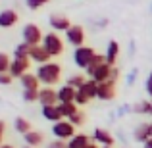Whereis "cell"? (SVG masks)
<instances>
[{"instance_id": "cell-1", "label": "cell", "mask_w": 152, "mask_h": 148, "mask_svg": "<svg viewBox=\"0 0 152 148\" xmlns=\"http://www.w3.org/2000/svg\"><path fill=\"white\" fill-rule=\"evenodd\" d=\"M35 75H37L39 83H41L42 87H52V85H56V83H60V79H62V66L56 63V62L39 66L37 71H35Z\"/></svg>"}, {"instance_id": "cell-2", "label": "cell", "mask_w": 152, "mask_h": 148, "mask_svg": "<svg viewBox=\"0 0 152 148\" xmlns=\"http://www.w3.org/2000/svg\"><path fill=\"white\" fill-rule=\"evenodd\" d=\"M21 37H23V42L33 48V46H41L42 44L45 35H42L41 27H39L37 23H27V25L23 27V31H21Z\"/></svg>"}, {"instance_id": "cell-3", "label": "cell", "mask_w": 152, "mask_h": 148, "mask_svg": "<svg viewBox=\"0 0 152 148\" xmlns=\"http://www.w3.org/2000/svg\"><path fill=\"white\" fill-rule=\"evenodd\" d=\"M42 46L50 54V58H58L64 52V41L60 39L58 33H46L45 39H42Z\"/></svg>"}, {"instance_id": "cell-4", "label": "cell", "mask_w": 152, "mask_h": 148, "mask_svg": "<svg viewBox=\"0 0 152 148\" xmlns=\"http://www.w3.org/2000/svg\"><path fill=\"white\" fill-rule=\"evenodd\" d=\"M96 56L93 46H81V48L73 50V63L79 67V69H87L93 62V58Z\"/></svg>"}, {"instance_id": "cell-5", "label": "cell", "mask_w": 152, "mask_h": 148, "mask_svg": "<svg viewBox=\"0 0 152 148\" xmlns=\"http://www.w3.org/2000/svg\"><path fill=\"white\" fill-rule=\"evenodd\" d=\"M52 135H54L58 141H71V139L75 137V127L71 125L67 119H62V121H58V123H54L52 125Z\"/></svg>"}, {"instance_id": "cell-6", "label": "cell", "mask_w": 152, "mask_h": 148, "mask_svg": "<svg viewBox=\"0 0 152 148\" xmlns=\"http://www.w3.org/2000/svg\"><path fill=\"white\" fill-rule=\"evenodd\" d=\"M66 41L69 42L75 48H81L85 46V29L81 25H71L69 29L66 31Z\"/></svg>"}, {"instance_id": "cell-7", "label": "cell", "mask_w": 152, "mask_h": 148, "mask_svg": "<svg viewBox=\"0 0 152 148\" xmlns=\"http://www.w3.org/2000/svg\"><path fill=\"white\" fill-rule=\"evenodd\" d=\"M29 67H31V60L29 58H14L12 60V66H10V71L8 73L12 75V77H18L21 79L25 73H29Z\"/></svg>"}, {"instance_id": "cell-8", "label": "cell", "mask_w": 152, "mask_h": 148, "mask_svg": "<svg viewBox=\"0 0 152 148\" xmlns=\"http://www.w3.org/2000/svg\"><path fill=\"white\" fill-rule=\"evenodd\" d=\"M39 102L41 106H58V90L52 87H41L39 90Z\"/></svg>"}, {"instance_id": "cell-9", "label": "cell", "mask_w": 152, "mask_h": 148, "mask_svg": "<svg viewBox=\"0 0 152 148\" xmlns=\"http://www.w3.org/2000/svg\"><path fill=\"white\" fill-rule=\"evenodd\" d=\"M93 142H98L100 146H114L115 139H114V135H112L108 129L96 127V129H94V133H93Z\"/></svg>"}, {"instance_id": "cell-10", "label": "cell", "mask_w": 152, "mask_h": 148, "mask_svg": "<svg viewBox=\"0 0 152 148\" xmlns=\"http://www.w3.org/2000/svg\"><path fill=\"white\" fill-rule=\"evenodd\" d=\"M29 60L33 63H39V66H45V63H50V54L45 50V46H33L29 52Z\"/></svg>"}, {"instance_id": "cell-11", "label": "cell", "mask_w": 152, "mask_h": 148, "mask_svg": "<svg viewBox=\"0 0 152 148\" xmlns=\"http://www.w3.org/2000/svg\"><path fill=\"white\" fill-rule=\"evenodd\" d=\"M48 23H50V27H52L54 31H64V33H66V31L69 29L71 25H73V23L69 21V17H67V15H60V14L50 15Z\"/></svg>"}, {"instance_id": "cell-12", "label": "cell", "mask_w": 152, "mask_h": 148, "mask_svg": "<svg viewBox=\"0 0 152 148\" xmlns=\"http://www.w3.org/2000/svg\"><path fill=\"white\" fill-rule=\"evenodd\" d=\"M98 100H104V102H110V100L115 98V83L114 81H108L98 85Z\"/></svg>"}, {"instance_id": "cell-13", "label": "cell", "mask_w": 152, "mask_h": 148, "mask_svg": "<svg viewBox=\"0 0 152 148\" xmlns=\"http://www.w3.org/2000/svg\"><path fill=\"white\" fill-rule=\"evenodd\" d=\"M75 94L77 90L69 85H62L58 89V104H75Z\"/></svg>"}, {"instance_id": "cell-14", "label": "cell", "mask_w": 152, "mask_h": 148, "mask_svg": "<svg viewBox=\"0 0 152 148\" xmlns=\"http://www.w3.org/2000/svg\"><path fill=\"white\" fill-rule=\"evenodd\" d=\"M19 21V15L15 10H2L0 12V27L2 29H10Z\"/></svg>"}, {"instance_id": "cell-15", "label": "cell", "mask_w": 152, "mask_h": 148, "mask_svg": "<svg viewBox=\"0 0 152 148\" xmlns=\"http://www.w3.org/2000/svg\"><path fill=\"white\" fill-rule=\"evenodd\" d=\"M106 63L110 67H115V63H118V58H119V44L118 41H110L106 46Z\"/></svg>"}, {"instance_id": "cell-16", "label": "cell", "mask_w": 152, "mask_h": 148, "mask_svg": "<svg viewBox=\"0 0 152 148\" xmlns=\"http://www.w3.org/2000/svg\"><path fill=\"white\" fill-rule=\"evenodd\" d=\"M19 83H21L23 90H41V83H39V79H37L35 73H25L19 79Z\"/></svg>"}, {"instance_id": "cell-17", "label": "cell", "mask_w": 152, "mask_h": 148, "mask_svg": "<svg viewBox=\"0 0 152 148\" xmlns=\"http://www.w3.org/2000/svg\"><path fill=\"white\" fill-rule=\"evenodd\" d=\"M41 114H42V117L50 123H58V121L64 119L62 114H60V110H58V106H45V108H41Z\"/></svg>"}, {"instance_id": "cell-18", "label": "cell", "mask_w": 152, "mask_h": 148, "mask_svg": "<svg viewBox=\"0 0 152 148\" xmlns=\"http://www.w3.org/2000/svg\"><path fill=\"white\" fill-rule=\"evenodd\" d=\"M110 77H112V67L108 66V63H104V66H100L96 71H94V75L91 79H93V81H96L98 85H102V83H108V81H110Z\"/></svg>"}, {"instance_id": "cell-19", "label": "cell", "mask_w": 152, "mask_h": 148, "mask_svg": "<svg viewBox=\"0 0 152 148\" xmlns=\"http://www.w3.org/2000/svg\"><path fill=\"white\" fill-rule=\"evenodd\" d=\"M91 137L89 135H85V133H77L71 141H67V148H87L91 144Z\"/></svg>"}, {"instance_id": "cell-20", "label": "cell", "mask_w": 152, "mask_h": 148, "mask_svg": "<svg viewBox=\"0 0 152 148\" xmlns=\"http://www.w3.org/2000/svg\"><path fill=\"white\" fill-rule=\"evenodd\" d=\"M23 142H25L27 146H33V148H37V146H41L42 142H45V137H42V133L41 131H31V133H27L25 137H23Z\"/></svg>"}, {"instance_id": "cell-21", "label": "cell", "mask_w": 152, "mask_h": 148, "mask_svg": "<svg viewBox=\"0 0 152 148\" xmlns=\"http://www.w3.org/2000/svg\"><path fill=\"white\" fill-rule=\"evenodd\" d=\"M79 90H81V93L85 94V96L89 98V100H93V98H96V96H98V83H96V81H93V79H87L85 85H83Z\"/></svg>"}, {"instance_id": "cell-22", "label": "cell", "mask_w": 152, "mask_h": 148, "mask_svg": "<svg viewBox=\"0 0 152 148\" xmlns=\"http://www.w3.org/2000/svg\"><path fill=\"white\" fill-rule=\"evenodd\" d=\"M133 139H135L137 142H142V144H145V142L150 139L148 123H141V125H137V127H135V131H133Z\"/></svg>"}, {"instance_id": "cell-23", "label": "cell", "mask_w": 152, "mask_h": 148, "mask_svg": "<svg viewBox=\"0 0 152 148\" xmlns=\"http://www.w3.org/2000/svg\"><path fill=\"white\" fill-rule=\"evenodd\" d=\"M14 129L18 131L19 135H23V137H25L27 133H31V131H33V125H31V121H29V119H25V117H15Z\"/></svg>"}, {"instance_id": "cell-24", "label": "cell", "mask_w": 152, "mask_h": 148, "mask_svg": "<svg viewBox=\"0 0 152 148\" xmlns=\"http://www.w3.org/2000/svg\"><path fill=\"white\" fill-rule=\"evenodd\" d=\"M104 63H106V56H104V54H98V52H96V56L93 58V62H91V66H89V67L85 69V73L89 75V77H93V75H94V71H96V69H98L100 66H104Z\"/></svg>"}, {"instance_id": "cell-25", "label": "cell", "mask_w": 152, "mask_h": 148, "mask_svg": "<svg viewBox=\"0 0 152 148\" xmlns=\"http://www.w3.org/2000/svg\"><path fill=\"white\" fill-rule=\"evenodd\" d=\"M58 110H60V114H62L64 119H69L73 114L79 112V106L77 104H58Z\"/></svg>"}, {"instance_id": "cell-26", "label": "cell", "mask_w": 152, "mask_h": 148, "mask_svg": "<svg viewBox=\"0 0 152 148\" xmlns=\"http://www.w3.org/2000/svg\"><path fill=\"white\" fill-rule=\"evenodd\" d=\"M85 81H87V79L83 77L81 73H75V75H71V77L67 79V83H66V85H69V87H73L75 90H79L83 85H85Z\"/></svg>"}, {"instance_id": "cell-27", "label": "cell", "mask_w": 152, "mask_h": 148, "mask_svg": "<svg viewBox=\"0 0 152 148\" xmlns=\"http://www.w3.org/2000/svg\"><path fill=\"white\" fill-rule=\"evenodd\" d=\"M29 52H31V46L29 44L19 42V44L14 48V58H29Z\"/></svg>"}, {"instance_id": "cell-28", "label": "cell", "mask_w": 152, "mask_h": 148, "mask_svg": "<svg viewBox=\"0 0 152 148\" xmlns=\"http://www.w3.org/2000/svg\"><path fill=\"white\" fill-rule=\"evenodd\" d=\"M10 66H12V60L6 52H0V75L8 73L10 71Z\"/></svg>"}, {"instance_id": "cell-29", "label": "cell", "mask_w": 152, "mask_h": 148, "mask_svg": "<svg viewBox=\"0 0 152 148\" xmlns=\"http://www.w3.org/2000/svg\"><path fill=\"white\" fill-rule=\"evenodd\" d=\"M67 121H69L73 127H81V125H85V114H83V112L79 110L77 114H73L69 119H67Z\"/></svg>"}, {"instance_id": "cell-30", "label": "cell", "mask_w": 152, "mask_h": 148, "mask_svg": "<svg viewBox=\"0 0 152 148\" xmlns=\"http://www.w3.org/2000/svg\"><path fill=\"white\" fill-rule=\"evenodd\" d=\"M150 108H152V104L145 100V102L135 104V106H133V112H135V114H150Z\"/></svg>"}, {"instance_id": "cell-31", "label": "cell", "mask_w": 152, "mask_h": 148, "mask_svg": "<svg viewBox=\"0 0 152 148\" xmlns=\"http://www.w3.org/2000/svg\"><path fill=\"white\" fill-rule=\"evenodd\" d=\"M23 100L25 102H29V104H33V102H39V90H23Z\"/></svg>"}, {"instance_id": "cell-32", "label": "cell", "mask_w": 152, "mask_h": 148, "mask_svg": "<svg viewBox=\"0 0 152 148\" xmlns=\"http://www.w3.org/2000/svg\"><path fill=\"white\" fill-rule=\"evenodd\" d=\"M89 102H91V100L87 98L81 90H77V94H75V104H77V106H85V104H89Z\"/></svg>"}, {"instance_id": "cell-33", "label": "cell", "mask_w": 152, "mask_h": 148, "mask_svg": "<svg viewBox=\"0 0 152 148\" xmlns=\"http://www.w3.org/2000/svg\"><path fill=\"white\" fill-rule=\"evenodd\" d=\"M46 148H67V142L66 141H58V139H54V141L48 142V146Z\"/></svg>"}, {"instance_id": "cell-34", "label": "cell", "mask_w": 152, "mask_h": 148, "mask_svg": "<svg viewBox=\"0 0 152 148\" xmlns=\"http://www.w3.org/2000/svg\"><path fill=\"white\" fill-rule=\"evenodd\" d=\"M12 81H14V77H12L10 73H4V75H0V85H2V87H8V85H12Z\"/></svg>"}, {"instance_id": "cell-35", "label": "cell", "mask_w": 152, "mask_h": 148, "mask_svg": "<svg viewBox=\"0 0 152 148\" xmlns=\"http://www.w3.org/2000/svg\"><path fill=\"white\" fill-rule=\"evenodd\" d=\"M137 73H139V69H137V67H133V69L129 71V75H127V81H125V83H127L129 87H131V85L135 83V79H137Z\"/></svg>"}, {"instance_id": "cell-36", "label": "cell", "mask_w": 152, "mask_h": 148, "mask_svg": "<svg viewBox=\"0 0 152 148\" xmlns=\"http://www.w3.org/2000/svg\"><path fill=\"white\" fill-rule=\"evenodd\" d=\"M25 6L29 8V10H39V8H42V6H45V2H33V0H27V2H25Z\"/></svg>"}, {"instance_id": "cell-37", "label": "cell", "mask_w": 152, "mask_h": 148, "mask_svg": "<svg viewBox=\"0 0 152 148\" xmlns=\"http://www.w3.org/2000/svg\"><path fill=\"white\" fill-rule=\"evenodd\" d=\"M146 93H148V94H150V98H152V71H150L148 79H146Z\"/></svg>"}, {"instance_id": "cell-38", "label": "cell", "mask_w": 152, "mask_h": 148, "mask_svg": "<svg viewBox=\"0 0 152 148\" xmlns=\"http://www.w3.org/2000/svg\"><path fill=\"white\" fill-rule=\"evenodd\" d=\"M118 79H119V69H118V67H112V77H110V81H118Z\"/></svg>"}, {"instance_id": "cell-39", "label": "cell", "mask_w": 152, "mask_h": 148, "mask_svg": "<svg viewBox=\"0 0 152 148\" xmlns=\"http://www.w3.org/2000/svg\"><path fill=\"white\" fill-rule=\"evenodd\" d=\"M127 112H133V108L131 106H121V110L118 112V115H123V114H127Z\"/></svg>"}, {"instance_id": "cell-40", "label": "cell", "mask_w": 152, "mask_h": 148, "mask_svg": "<svg viewBox=\"0 0 152 148\" xmlns=\"http://www.w3.org/2000/svg\"><path fill=\"white\" fill-rule=\"evenodd\" d=\"M129 54H131V56L135 54V41H131V46H129Z\"/></svg>"}, {"instance_id": "cell-41", "label": "cell", "mask_w": 152, "mask_h": 148, "mask_svg": "<svg viewBox=\"0 0 152 148\" xmlns=\"http://www.w3.org/2000/svg\"><path fill=\"white\" fill-rule=\"evenodd\" d=\"M142 148H152V139H148V141L142 144Z\"/></svg>"}, {"instance_id": "cell-42", "label": "cell", "mask_w": 152, "mask_h": 148, "mask_svg": "<svg viewBox=\"0 0 152 148\" xmlns=\"http://www.w3.org/2000/svg\"><path fill=\"white\" fill-rule=\"evenodd\" d=\"M87 148H100V146H98V144H96V142H91V144H89V146H87Z\"/></svg>"}, {"instance_id": "cell-43", "label": "cell", "mask_w": 152, "mask_h": 148, "mask_svg": "<svg viewBox=\"0 0 152 148\" xmlns=\"http://www.w3.org/2000/svg\"><path fill=\"white\" fill-rule=\"evenodd\" d=\"M0 148H14V144H2Z\"/></svg>"}, {"instance_id": "cell-44", "label": "cell", "mask_w": 152, "mask_h": 148, "mask_svg": "<svg viewBox=\"0 0 152 148\" xmlns=\"http://www.w3.org/2000/svg\"><path fill=\"white\" fill-rule=\"evenodd\" d=\"M148 131H150V139H152V121L148 123Z\"/></svg>"}, {"instance_id": "cell-45", "label": "cell", "mask_w": 152, "mask_h": 148, "mask_svg": "<svg viewBox=\"0 0 152 148\" xmlns=\"http://www.w3.org/2000/svg\"><path fill=\"white\" fill-rule=\"evenodd\" d=\"M23 148H33V146H27V144H23Z\"/></svg>"}, {"instance_id": "cell-46", "label": "cell", "mask_w": 152, "mask_h": 148, "mask_svg": "<svg viewBox=\"0 0 152 148\" xmlns=\"http://www.w3.org/2000/svg\"><path fill=\"white\" fill-rule=\"evenodd\" d=\"M100 148H114V146H100Z\"/></svg>"}, {"instance_id": "cell-47", "label": "cell", "mask_w": 152, "mask_h": 148, "mask_svg": "<svg viewBox=\"0 0 152 148\" xmlns=\"http://www.w3.org/2000/svg\"><path fill=\"white\" fill-rule=\"evenodd\" d=\"M150 104H152V100H150ZM150 115H152V108H150Z\"/></svg>"}, {"instance_id": "cell-48", "label": "cell", "mask_w": 152, "mask_h": 148, "mask_svg": "<svg viewBox=\"0 0 152 148\" xmlns=\"http://www.w3.org/2000/svg\"><path fill=\"white\" fill-rule=\"evenodd\" d=\"M0 146H2V137H0Z\"/></svg>"}]
</instances>
